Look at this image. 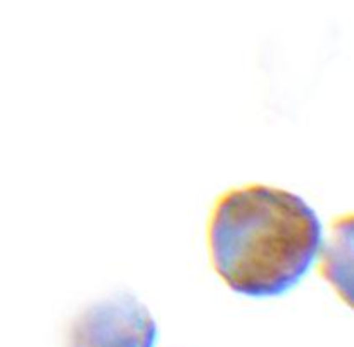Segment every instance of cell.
Returning a JSON list of instances; mask_svg holds the SVG:
<instances>
[{"label":"cell","mask_w":354,"mask_h":347,"mask_svg":"<svg viewBox=\"0 0 354 347\" xmlns=\"http://www.w3.org/2000/svg\"><path fill=\"white\" fill-rule=\"evenodd\" d=\"M158 325L137 296L114 292L88 304L71 321L66 347H156Z\"/></svg>","instance_id":"7a4b0ae2"},{"label":"cell","mask_w":354,"mask_h":347,"mask_svg":"<svg viewBox=\"0 0 354 347\" xmlns=\"http://www.w3.org/2000/svg\"><path fill=\"white\" fill-rule=\"evenodd\" d=\"M351 216L346 220H339V225L334 228V235L330 244L327 245L324 254V272L325 279L337 287L339 294H342L349 303V266H351Z\"/></svg>","instance_id":"3957f363"},{"label":"cell","mask_w":354,"mask_h":347,"mask_svg":"<svg viewBox=\"0 0 354 347\" xmlns=\"http://www.w3.org/2000/svg\"><path fill=\"white\" fill-rule=\"evenodd\" d=\"M207 245L214 272L234 292L266 299L283 296L306 276L324 245V227L297 194L244 185L218 197Z\"/></svg>","instance_id":"6da1fadb"}]
</instances>
